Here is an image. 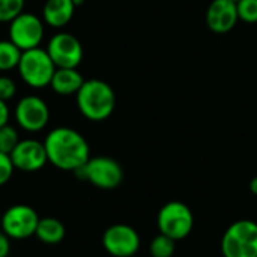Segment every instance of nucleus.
<instances>
[{
    "label": "nucleus",
    "instance_id": "412c9836",
    "mask_svg": "<svg viewBox=\"0 0 257 257\" xmlns=\"http://www.w3.org/2000/svg\"><path fill=\"white\" fill-rule=\"evenodd\" d=\"M236 8L241 21L257 24V0H238Z\"/></svg>",
    "mask_w": 257,
    "mask_h": 257
},
{
    "label": "nucleus",
    "instance_id": "9b49d317",
    "mask_svg": "<svg viewBox=\"0 0 257 257\" xmlns=\"http://www.w3.org/2000/svg\"><path fill=\"white\" fill-rule=\"evenodd\" d=\"M15 120L24 131H42L50 120V108L39 96L27 95L21 98L15 107Z\"/></svg>",
    "mask_w": 257,
    "mask_h": 257
},
{
    "label": "nucleus",
    "instance_id": "f8f14e48",
    "mask_svg": "<svg viewBox=\"0 0 257 257\" xmlns=\"http://www.w3.org/2000/svg\"><path fill=\"white\" fill-rule=\"evenodd\" d=\"M9 157L14 167L21 172H38L48 163L44 143L35 139L20 140Z\"/></svg>",
    "mask_w": 257,
    "mask_h": 257
},
{
    "label": "nucleus",
    "instance_id": "f3484780",
    "mask_svg": "<svg viewBox=\"0 0 257 257\" xmlns=\"http://www.w3.org/2000/svg\"><path fill=\"white\" fill-rule=\"evenodd\" d=\"M23 51L12 41H0V71L6 72L18 66Z\"/></svg>",
    "mask_w": 257,
    "mask_h": 257
},
{
    "label": "nucleus",
    "instance_id": "1a4fd4ad",
    "mask_svg": "<svg viewBox=\"0 0 257 257\" xmlns=\"http://www.w3.org/2000/svg\"><path fill=\"white\" fill-rule=\"evenodd\" d=\"M139 232L123 223L107 227L102 235V247L113 257H133L140 250Z\"/></svg>",
    "mask_w": 257,
    "mask_h": 257
},
{
    "label": "nucleus",
    "instance_id": "0eeeda50",
    "mask_svg": "<svg viewBox=\"0 0 257 257\" xmlns=\"http://www.w3.org/2000/svg\"><path fill=\"white\" fill-rule=\"evenodd\" d=\"M39 220L41 218L33 208L27 205H14L0 217V226L2 232L11 239H27L36 233Z\"/></svg>",
    "mask_w": 257,
    "mask_h": 257
},
{
    "label": "nucleus",
    "instance_id": "6e6552de",
    "mask_svg": "<svg viewBox=\"0 0 257 257\" xmlns=\"http://www.w3.org/2000/svg\"><path fill=\"white\" fill-rule=\"evenodd\" d=\"M44 38V21L33 14L21 12L9 23V41L21 51L38 48Z\"/></svg>",
    "mask_w": 257,
    "mask_h": 257
},
{
    "label": "nucleus",
    "instance_id": "39448f33",
    "mask_svg": "<svg viewBox=\"0 0 257 257\" xmlns=\"http://www.w3.org/2000/svg\"><path fill=\"white\" fill-rule=\"evenodd\" d=\"M157 226L160 233L172 238L173 241H182L191 233L194 227L193 211L184 202H167L158 211Z\"/></svg>",
    "mask_w": 257,
    "mask_h": 257
},
{
    "label": "nucleus",
    "instance_id": "9d476101",
    "mask_svg": "<svg viewBox=\"0 0 257 257\" xmlns=\"http://www.w3.org/2000/svg\"><path fill=\"white\" fill-rule=\"evenodd\" d=\"M45 50L56 68H77L83 60L81 42L68 32L56 33L48 41Z\"/></svg>",
    "mask_w": 257,
    "mask_h": 257
},
{
    "label": "nucleus",
    "instance_id": "393cba45",
    "mask_svg": "<svg viewBox=\"0 0 257 257\" xmlns=\"http://www.w3.org/2000/svg\"><path fill=\"white\" fill-rule=\"evenodd\" d=\"M9 116H11V113H9V107L6 104V101H2L0 99V128L5 126V125H8Z\"/></svg>",
    "mask_w": 257,
    "mask_h": 257
},
{
    "label": "nucleus",
    "instance_id": "6ab92c4d",
    "mask_svg": "<svg viewBox=\"0 0 257 257\" xmlns=\"http://www.w3.org/2000/svg\"><path fill=\"white\" fill-rule=\"evenodd\" d=\"M24 9V0H0V23H11Z\"/></svg>",
    "mask_w": 257,
    "mask_h": 257
},
{
    "label": "nucleus",
    "instance_id": "4468645a",
    "mask_svg": "<svg viewBox=\"0 0 257 257\" xmlns=\"http://www.w3.org/2000/svg\"><path fill=\"white\" fill-rule=\"evenodd\" d=\"M75 5L72 0H47L42 9V20L54 29L65 27L74 17Z\"/></svg>",
    "mask_w": 257,
    "mask_h": 257
},
{
    "label": "nucleus",
    "instance_id": "a878e982",
    "mask_svg": "<svg viewBox=\"0 0 257 257\" xmlns=\"http://www.w3.org/2000/svg\"><path fill=\"white\" fill-rule=\"evenodd\" d=\"M250 191H251L254 196H257V176H254V178L250 181Z\"/></svg>",
    "mask_w": 257,
    "mask_h": 257
},
{
    "label": "nucleus",
    "instance_id": "2eb2a0df",
    "mask_svg": "<svg viewBox=\"0 0 257 257\" xmlns=\"http://www.w3.org/2000/svg\"><path fill=\"white\" fill-rule=\"evenodd\" d=\"M84 78L77 71V68H57L51 78V89L57 95H77L80 87L83 86Z\"/></svg>",
    "mask_w": 257,
    "mask_h": 257
},
{
    "label": "nucleus",
    "instance_id": "4be33fe9",
    "mask_svg": "<svg viewBox=\"0 0 257 257\" xmlns=\"http://www.w3.org/2000/svg\"><path fill=\"white\" fill-rule=\"evenodd\" d=\"M14 164H12V160L8 154H3L0 152V187L5 185L14 175Z\"/></svg>",
    "mask_w": 257,
    "mask_h": 257
},
{
    "label": "nucleus",
    "instance_id": "f03ea898",
    "mask_svg": "<svg viewBox=\"0 0 257 257\" xmlns=\"http://www.w3.org/2000/svg\"><path fill=\"white\" fill-rule=\"evenodd\" d=\"M75 99L80 113L92 122L108 119L116 107V93L113 87L107 81L98 78L84 80Z\"/></svg>",
    "mask_w": 257,
    "mask_h": 257
},
{
    "label": "nucleus",
    "instance_id": "dca6fc26",
    "mask_svg": "<svg viewBox=\"0 0 257 257\" xmlns=\"http://www.w3.org/2000/svg\"><path fill=\"white\" fill-rule=\"evenodd\" d=\"M35 235L44 244L53 245V244H59L60 241H63L66 235V229L60 220L54 217H45L39 220Z\"/></svg>",
    "mask_w": 257,
    "mask_h": 257
},
{
    "label": "nucleus",
    "instance_id": "f257e3e1",
    "mask_svg": "<svg viewBox=\"0 0 257 257\" xmlns=\"http://www.w3.org/2000/svg\"><path fill=\"white\" fill-rule=\"evenodd\" d=\"M44 146L48 163L65 172L78 170L90 158L87 140L78 131L68 126L51 130L44 140Z\"/></svg>",
    "mask_w": 257,
    "mask_h": 257
},
{
    "label": "nucleus",
    "instance_id": "aec40b11",
    "mask_svg": "<svg viewBox=\"0 0 257 257\" xmlns=\"http://www.w3.org/2000/svg\"><path fill=\"white\" fill-rule=\"evenodd\" d=\"M18 142H20V137L14 126L8 123L0 128V152L11 155V152L18 145Z\"/></svg>",
    "mask_w": 257,
    "mask_h": 257
},
{
    "label": "nucleus",
    "instance_id": "7ed1b4c3",
    "mask_svg": "<svg viewBox=\"0 0 257 257\" xmlns=\"http://www.w3.org/2000/svg\"><path fill=\"white\" fill-rule=\"evenodd\" d=\"M223 257H257V223L238 220L232 223L221 238Z\"/></svg>",
    "mask_w": 257,
    "mask_h": 257
},
{
    "label": "nucleus",
    "instance_id": "b1692460",
    "mask_svg": "<svg viewBox=\"0 0 257 257\" xmlns=\"http://www.w3.org/2000/svg\"><path fill=\"white\" fill-rule=\"evenodd\" d=\"M11 253V238L0 230V257H8Z\"/></svg>",
    "mask_w": 257,
    "mask_h": 257
},
{
    "label": "nucleus",
    "instance_id": "a211bd4d",
    "mask_svg": "<svg viewBox=\"0 0 257 257\" xmlns=\"http://www.w3.org/2000/svg\"><path fill=\"white\" fill-rule=\"evenodd\" d=\"M175 250H176V241H173L172 238L163 233L157 235L149 245V251L152 257H172L175 254Z\"/></svg>",
    "mask_w": 257,
    "mask_h": 257
},
{
    "label": "nucleus",
    "instance_id": "5701e85b",
    "mask_svg": "<svg viewBox=\"0 0 257 257\" xmlns=\"http://www.w3.org/2000/svg\"><path fill=\"white\" fill-rule=\"evenodd\" d=\"M17 93V84L11 77L0 75V99L2 101H9L15 96Z\"/></svg>",
    "mask_w": 257,
    "mask_h": 257
},
{
    "label": "nucleus",
    "instance_id": "bb28decb",
    "mask_svg": "<svg viewBox=\"0 0 257 257\" xmlns=\"http://www.w3.org/2000/svg\"><path fill=\"white\" fill-rule=\"evenodd\" d=\"M72 2H74L75 8H78L80 5H83V3H84V0H72Z\"/></svg>",
    "mask_w": 257,
    "mask_h": 257
},
{
    "label": "nucleus",
    "instance_id": "423d86ee",
    "mask_svg": "<svg viewBox=\"0 0 257 257\" xmlns=\"http://www.w3.org/2000/svg\"><path fill=\"white\" fill-rule=\"evenodd\" d=\"M77 176L99 190H114L123 181L122 166L110 157H95L75 170Z\"/></svg>",
    "mask_w": 257,
    "mask_h": 257
},
{
    "label": "nucleus",
    "instance_id": "cd10ccee",
    "mask_svg": "<svg viewBox=\"0 0 257 257\" xmlns=\"http://www.w3.org/2000/svg\"><path fill=\"white\" fill-rule=\"evenodd\" d=\"M233 2H238V0H233Z\"/></svg>",
    "mask_w": 257,
    "mask_h": 257
},
{
    "label": "nucleus",
    "instance_id": "ddd939ff",
    "mask_svg": "<svg viewBox=\"0 0 257 257\" xmlns=\"http://www.w3.org/2000/svg\"><path fill=\"white\" fill-rule=\"evenodd\" d=\"M206 26L214 33H227L239 21L236 2L233 0H212L206 9Z\"/></svg>",
    "mask_w": 257,
    "mask_h": 257
},
{
    "label": "nucleus",
    "instance_id": "20e7f679",
    "mask_svg": "<svg viewBox=\"0 0 257 257\" xmlns=\"http://www.w3.org/2000/svg\"><path fill=\"white\" fill-rule=\"evenodd\" d=\"M17 69L27 86L33 89H42L50 86L57 68L48 56L47 50L38 47L23 51Z\"/></svg>",
    "mask_w": 257,
    "mask_h": 257
}]
</instances>
